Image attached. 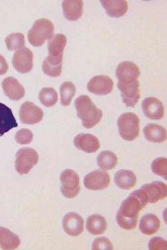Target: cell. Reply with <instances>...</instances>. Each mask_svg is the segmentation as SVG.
Returning a JSON list of instances; mask_svg holds the SVG:
<instances>
[{
	"label": "cell",
	"mask_w": 167,
	"mask_h": 250,
	"mask_svg": "<svg viewBox=\"0 0 167 250\" xmlns=\"http://www.w3.org/2000/svg\"><path fill=\"white\" fill-rule=\"evenodd\" d=\"M75 108L77 116L82 121L85 128L91 129L101 121L102 111L93 103L88 96L82 95L75 100Z\"/></svg>",
	"instance_id": "6da1fadb"
},
{
	"label": "cell",
	"mask_w": 167,
	"mask_h": 250,
	"mask_svg": "<svg viewBox=\"0 0 167 250\" xmlns=\"http://www.w3.org/2000/svg\"><path fill=\"white\" fill-rule=\"evenodd\" d=\"M148 197L146 193L139 189L131 193V195L123 201L118 212L126 218H139L141 210L148 204Z\"/></svg>",
	"instance_id": "7a4b0ae2"
},
{
	"label": "cell",
	"mask_w": 167,
	"mask_h": 250,
	"mask_svg": "<svg viewBox=\"0 0 167 250\" xmlns=\"http://www.w3.org/2000/svg\"><path fill=\"white\" fill-rule=\"evenodd\" d=\"M54 36V25L48 19L35 21L34 25L28 32L29 43L33 46L44 45L46 40H49Z\"/></svg>",
	"instance_id": "3957f363"
},
{
	"label": "cell",
	"mask_w": 167,
	"mask_h": 250,
	"mask_svg": "<svg viewBox=\"0 0 167 250\" xmlns=\"http://www.w3.org/2000/svg\"><path fill=\"white\" fill-rule=\"evenodd\" d=\"M119 134L125 141H134L140 134V118L132 112L123 113L117 121Z\"/></svg>",
	"instance_id": "277c9868"
},
{
	"label": "cell",
	"mask_w": 167,
	"mask_h": 250,
	"mask_svg": "<svg viewBox=\"0 0 167 250\" xmlns=\"http://www.w3.org/2000/svg\"><path fill=\"white\" fill-rule=\"evenodd\" d=\"M39 156L34 148L23 147L16 153L15 169L20 174H27L37 164Z\"/></svg>",
	"instance_id": "5b68a950"
},
{
	"label": "cell",
	"mask_w": 167,
	"mask_h": 250,
	"mask_svg": "<svg viewBox=\"0 0 167 250\" xmlns=\"http://www.w3.org/2000/svg\"><path fill=\"white\" fill-rule=\"evenodd\" d=\"M61 191L62 194L67 198H73L79 194L80 179L78 174L72 170H63L61 174Z\"/></svg>",
	"instance_id": "8992f818"
},
{
	"label": "cell",
	"mask_w": 167,
	"mask_h": 250,
	"mask_svg": "<svg viewBox=\"0 0 167 250\" xmlns=\"http://www.w3.org/2000/svg\"><path fill=\"white\" fill-rule=\"evenodd\" d=\"M118 89L121 91L123 102L126 107H134L141 99V90L139 80L121 83L118 82Z\"/></svg>",
	"instance_id": "52a82bcc"
},
{
	"label": "cell",
	"mask_w": 167,
	"mask_h": 250,
	"mask_svg": "<svg viewBox=\"0 0 167 250\" xmlns=\"http://www.w3.org/2000/svg\"><path fill=\"white\" fill-rule=\"evenodd\" d=\"M34 55L28 47H23L15 51L12 58V65L14 69L20 73H28L31 72L34 66Z\"/></svg>",
	"instance_id": "ba28073f"
},
{
	"label": "cell",
	"mask_w": 167,
	"mask_h": 250,
	"mask_svg": "<svg viewBox=\"0 0 167 250\" xmlns=\"http://www.w3.org/2000/svg\"><path fill=\"white\" fill-rule=\"evenodd\" d=\"M20 120L24 125H36L44 117L42 108L37 107L31 101H25L20 107Z\"/></svg>",
	"instance_id": "9c48e42d"
},
{
	"label": "cell",
	"mask_w": 167,
	"mask_h": 250,
	"mask_svg": "<svg viewBox=\"0 0 167 250\" xmlns=\"http://www.w3.org/2000/svg\"><path fill=\"white\" fill-rule=\"evenodd\" d=\"M111 184V177L109 173L103 170L91 171L84 179V186L88 190L97 191L104 190Z\"/></svg>",
	"instance_id": "30bf717a"
},
{
	"label": "cell",
	"mask_w": 167,
	"mask_h": 250,
	"mask_svg": "<svg viewBox=\"0 0 167 250\" xmlns=\"http://www.w3.org/2000/svg\"><path fill=\"white\" fill-rule=\"evenodd\" d=\"M114 81L107 75H97L88 82V90L97 96H106L114 89Z\"/></svg>",
	"instance_id": "8fae6325"
},
{
	"label": "cell",
	"mask_w": 167,
	"mask_h": 250,
	"mask_svg": "<svg viewBox=\"0 0 167 250\" xmlns=\"http://www.w3.org/2000/svg\"><path fill=\"white\" fill-rule=\"evenodd\" d=\"M84 219L75 212H69L62 220V228L70 236H79L84 232Z\"/></svg>",
	"instance_id": "7c38bea8"
},
{
	"label": "cell",
	"mask_w": 167,
	"mask_h": 250,
	"mask_svg": "<svg viewBox=\"0 0 167 250\" xmlns=\"http://www.w3.org/2000/svg\"><path fill=\"white\" fill-rule=\"evenodd\" d=\"M142 110L145 116L150 120L159 121L165 116V107L161 100L156 98H147L142 102Z\"/></svg>",
	"instance_id": "4fadbf2b"
},
{
	"label": "cell",
	"mask_w": 167,
	"mask_h": 250,
	"mask_svg": "<svg viewBox=\"0 0 167 250\" xmlns=\"http://www.w3.org/2000/svg\"><path fill=\"white\" fill-rule=\"evenodd\" d=\"M141 76V71L136 63L132 62H123L116 68V77L118 82L127 83L138 80Z\"/></svg>",
	"instance_id": "5bb4252c"
},
{
	"label": "cell",
	"mask_w": 167,
	"mask_h": 250,
	"mask_svg": "<svg viewBox=\"0 0 167 250\" xmlns=\"http://www.w3.org/2000/svg\"><path fill=\"white\" fill-rule=\"evenodd\" d=\"M2 88L5 95L13 101H19L25 95L24 87L14 77H7L2 81Z\"/></svg>",
	"instance_id": "9a60e30c"
},
{
	"label": "cell",
	"mask_w": 167,
	"mask_h": 250,
	"mask_svg": "<svg viewBox=\"0 0 167 250\" xmlns=\"http://www.w3.org/2000/svg\"><path fill=\"white\" fill-rule=\"evenodd\" d=\"M141 189L146 193L148 197V202L151 204L158 202L159 200L166 198L167 196V185L159 181L144 185Z\"/></svg>",
	"instance_id": "2e32d148"
},
{
	"label": "cell",
	"mask_w": 167,
	"mask_h": 250,
	"mask_svg": "<svg viewBox=\"0 0 167 250\" xmlns=\"http://www.w3.org/2000/svg\"><path fill=\"white\" fill-rule=\"evenodd\" d=\"M73 144L76 148L86 153H95L100 147L98 139L95 135L90 134H80L76 135L73 140Z\"/></svg>",
	"instance_id": "e0dca14e"
},
{
	"label": "cell",
	"mask_w": 167,
	"mask_h": 250,
	"mask_svg": "<svg viewBox=\"0 0 167 250\" xmlns=\"http://www.w3.org/2000/svg\"><path fill=\"white\" fill-rule=\"evenodd\" d=\"M100 4L105 9L107 14L113 18L123 17L128 9V4L125 0H101Z\"/></svg>",
	"instance_id": "ac0fdd59"
},
{
	"label": "cell",
	"mask_w": 167,
	"mask_h": 250,
	"mask_svg": "<svg viewBox=\"0 0 167 250\" xmlns=\"http://www.w3.org/2000/svg\"><path fill=\"white\" fill-rule=\"evenodd\" d=\"M17 126L12 110L5 104L0 103V137Z\"/></svg>",
	"instance_id": "d6986e66"
},
{
	"label": "cell",
	"mask_w": 167,
	"mask_h": 250,
	"mask_svg": "<svg viewBox=\"0 0 167 250\" xmlns=\"http://www.w3.org/2000/svg\"><path fill=\"white\" fill-rule=\"evenodd\" d=\"M82 0H65L62 2V11L65 19L71 21H77L83 14Z\"/></svg>",
	"instance_id": "ffe728a7"
},
{
	"label": "cell",
	"mask_w": 167,
	"mask_h": 250,
	"mask_svg": "<svg viewBox=\"0 0 167 250\" xmlns=\"http://www.w3.org/2000/svg\"><path fill=\"white\" fill-rule=\"evenodd\" d=\"M145 138L152 143H163L167 140V129L161 125L149 124L143 129Z\"/></svg>",
	"instance_id": "44dd1931"
},
{
	"label": "cell",
	"mask_w": 167,
	"mask_h": 250,
	"mask_svg": "<svg viewBox=\"0 0 167 250\" xmlns=\"http://www.w3.org/2000/svg\"><path fill=\"white\" fill-rule=\"evenodd\" d=\"M62 59L61 57L48 56L42 64V70L44 73L50 77H59L62 74Z\"/></svg>",
	"instance_id": "7402d4cb"
},
{
	"label": "cell",
	"mask_w": 167,
	"mask_h": 250,
	"mask_svg": "<svg viewBox=\"0 0 167 250\" xmlns=\"http://www.w3.org/2000/svg\"><path fill=\"white\" fill-rule=\"evenodd\" d=\"M161 226L160 219L156 215L145 214L141 218L140 223V230L146 235H152L158 232Z\"/></svg>",
	"instance_id": "603a6c76"
},
{
	"label": "cell",
	"mask_w": 167,
	"mask_h": 250,
	"mask_svg": "<svg viewBox=\"0 0 167 250\" xmlns=\"http://www.w3.org/2000/svg\"><path fill=\"white\" fill-rule=\"evenodd\" d=\"M21 244L17 234L10 232L5 227H0V249L4 250H16Z\"/></svg>",
	"instance_id": "cb8c5ba5"
},
{
	"label": "cell",
	"mask_w": 167,
	"mask_h": 250,
	"mask_svg": "<svg viewBox=\"0 0 167 250\" xmlns=\"http://www.w3.org/2000/svg\"><path fill=\"white\" fill-rule=\"evenodd\" d=\"M86 228L88 232L93 235H100L107 230L106 219L99 214H93L89 216L87 220Z\"/></svg>",
	"instance_id": "d4e9b609"
},
{
	"label": "cell",
	"mask_w": 167,
	"mask_h": 250,
	"mask_svg": "<svg viewBox=\"0 0 167 250\" xmlns=\"http://www.w3.org/2000/svg\"><path fill=\"white\" fill-rule=\"evenodd\" d=\"M115 183L118 188L129 190L136 186L137 177L132 170H121L116 172Z\"/></svg>",
	"instance_id": "484cf974"
},
{
	"label": "cell",
	"mask_w": 167,
	"mask_h": 250,
	"mask_svg": "<svg viewBox=\"0 0 167 250\" xmlns=\"http://www.w3.org/2000/svg\"><path fill=\"white\" fill-rule=\"evenodd\" d=\"M67 45V38L63 34H57L48 40V56L61 57L63 56L64 48Z\"/></svg>",
	"instance_id": "4316f807"
},
{
	"label": "cell",
	"mask_w": 167,
	"mask_h": 250,
	"mask_svg": "<svg viewBox=\"0 0 167 250\" xmlns=\"http://www.w3.org/2000/svg\"><path fill=\"white\" fill-rule=\"evenodd\" d=\"M97 165L103 170H114L117 166L118 158L114 152L102 151L97 156Z\"/></svg>",
	"instance_id": "83f0119b"
},
{
	"label": "cell",
	"mask_w": 167,
	"mask_h": 250,
	"mask_svg": "<svg viewBox=\"0 0 167 250\" xmlns=\"http://www.w3.org/2000/svg\"><path fill=\"white\" fill-rule=\"evenodd\" d=\"M76 92L75 85L72 82H64L61 85L60 94H61V103L62 106H69L73 99Z\"/></svg>",
	"instance_id": "f1b7e54d"
},
{
	"label": "cell",
	"mask_w": 167,
	"mask_h": 250,
	"mask_svg": "<svg viewBox=\"0 0 167 250\" xmlns=\"http://www.w3.org/2000/svg\"><path fill=\"white\" fill-rule=\"evenodd\" d=\"M39 101L45 107H50L58 102V93L51 87H45L39 93Z\"/></svg>",
	"instance_id": "f546056e"
},
{
	"label": "cell",
	"mask_w": 167,
	"mask_h": 250,
	"mask_svg": "<svg viewBox=\"0 0 167 250\" xmlns=\"http://www.w3.org/2000/svg\"><path fill=\"white\" fill-rule=\"evenodd\" d=\"M5 43L7 45V48L9 51H14L20 48L24 47L25 45V38L24 36L21 33H16V34H10L9 36L6 37Z\"/></svg>",
	"instance_id": "4dcf8cb0"
},
{
	"label": "cell",
	"mask_w": 167,
	"mask_h": 250,
	"mask_svg": "<svg viewBox=\"0 0 167 250\" xmlns=\"http://www.w3.org/2000/svg\"><path fill=\"white\" fill-rule=\"evenodd\" d=\"M151 170L156 175L164 179H167V158H158L151 163Z\"/></svg>",
	"instance_id": "1f68e13d"
},
{
	"label": "cell",
	"mask_w": 167,
	"mask_h": 250,
	"mask_svg": "<svg viewBox=\"0 0 167 250\" xmlns=\"http://www.w3.org/2000/svg\"><path fill=\"white\" fill-rule=\"evenodd\" d=\"M116 221L118 225L124 230H132L135 229L138 225L139 222V218H126L123 217V215L120 214L119 212H117L116 215Z\"/></svg>",
	"instance_id": "d6a6232c"
},
{
	"label": "cell",
	"mask_w": 167,
	"mask_h": 250,
	"mask_svg": "<svg viewBox=\"0 0 167 250\" xmlns=\"http://www.w3.org/2000/svg\"><path fill=\"white\" fill-rule=\"evenodd\" d=\"M34 139V134L29 129H21L15 134V141L20 145H28Z\"/></svg>",
	"instance_id": "836d02e7"
},
{
	"label": "cell",
	"mask_w": 167,
	"mask_h": 250,
	"mask_svg": "<svg viewBox=\"0 0 167 250\" xmlns=\"http://www.w3.org/2000/svg\"><path fill=\"white\" fill-rule=\"evenodd\" d=\"M114 248H113L112 243L108 238H105V237L97 238L92 245V250H112Z\"/></svg>",
	"instance_id": "e575fe53"
},
{
	"label": "cell",
	"mask_w": 167,
	"mask_h": 250,
	"mask_svg": "<svg viewBox=\"0 0 167 250\" xmlns=\"http://www.w3.org/2000/svg\"><path fill=\"white\" fill-rule=\"evenodd\" d=\"M167 240L162 237H154L149 243V250H167Z\"/></svg>",
	"instance_id": "d590c367"
},
{
	"label": "cell",
	"mask_w": 167,
	"mask_h": 250,
	"mask_svg": "<svg viewBox=\"0 0 167 250\" xmlns=\"http://www.w3.org/2000/svg\"><path fill=\"white\" fill-rule=\"evenodd\" d=\"M9 70V64L7 62L6 59L0 55V75L5 74Z\"/></svg>",
	"instance_id": "8d00e7d4"
}]
</instances>
